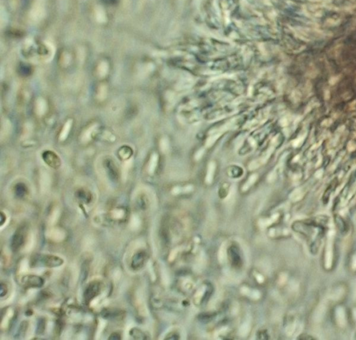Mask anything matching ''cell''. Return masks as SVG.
Instances as JSON below:
<instances>
[{
	"label": "cell",
	"instance_id": "cell-1",
	"mask_svg": "<svg viewBox=\"0 0 356 340\" xmlns=\"http://www.w3.org/2000/svg\"><path fill=\"white\" fill-rule=\"evenodd\" d=\"M27 231L24 226L19 227L15 232L11 239V248L13 251H17L23 246L26 239Z\"/></svg>",
	"mask_w": 356,
	"mask_h": 340
},
{
	"label": "cell",
	"instance_id": "cell-2",
	"mask_svg": "<svg viewBox=\"0 0 356 340\" xmlns=\"http://www.w3.org/2000/svg\"><path fill=\"white\" fill-rule=\"evenodd\" d=\"M39 263L49 268H54V267L61 266L63 264V260L58 256L43 255L42 256H39Z\"/></svg>",
	"mask_w": 356,
	"mask_h": 340
},
{
	"label": "cell",
	"instance_id": "cell-3",
	"mask_svg": "<svg viewBox=\"0 0 356 340\" xmlns=\"http://www.w3.org/2000/svg\"><path fill=\"white\" fill-rule=\"evenodd\" d=\"M22 282L24 285L28 288H40L44 284V280L41 277L35 275L24 276Z\"/></svg>",
	"mask_w": 356,
	"mask_h": 340
},
{
	"label": "cell",
	"instance_id": "cell-4",
	"mask_svg": "<svg viewBox=\"0 0 356 340\" xmlns=\"http://www.w3.org/2000/svg\"><path fill=\"white\" fill-rule=\"evenodd\" d=\"M229 259L232 264V266L235 268H239L242 264V259H241V254L239 249L236 246H231L228 248V251Z\"/></svg>",
	"mask_w": 356,
	"mask_h": 340
},
{
	"label": "cell",
	"instance_id": "cell-5",
	"mask_svg": "<svg viewBox=\"0 0 356 340\" xmlns=\"http://www.w3.org/2000/svg\"><path fill=\"white\" fill-rule=\"evenodd\" d=\"M100 292V285L98 282H93L89 284L84 294V298L86 302H90Z\"/></svg>",
	"mask_w": 356,
	"mask_h": 340
},
{
	"label": "cell",
	"instance_id": "cell-6",
	"mask_svg": "<svg viewBox=\"0 0 356 340\" xmlns=\"http://www.w3.org/2000/svg\"><path fill=\"white\" fill-rule=\"evenodd\" d=\"M147 259V254L144 251H138L134 255L131 259V266L135 270L140 269L145 264Z\"/></svg>",
	"mask_w": 356,
	"mask_h": 340
},
{
	"label": "cell",
	"instance_id": "cell-7",
	"mask_svg": "<svg viewBox=\"0 0 356 340\" xmlns=\"http://www.w3.org/2000/svg\"><path fill=\"white\" fill-rule=\"evenodd\" d=\"M130 335L133 338L136 339H147V337L144 332H142L141 330L138 328H133L131 330Z\"/></svg>",
	"mask_w": 356,
	"mask_h": 340
},
{
	"label": "cell",
	"instance_id": "cell-8",
	"mask_svg": "<svg viewBox=\"0 0 356 340\" xmlns=\"http://www.w3.org/2000/svg\"><path fill=\"white\" fill-rule=\"evenodd\" d=\"M215 163L214 162H211L208 166V171H207V182L211 181L213 178L214 173L215 171Z\"/></svg>",
	"mask_w": 356,
	"mask_h": 340
},
{
	"label": "cell",
	"instance_id": "cell-9",
	"mask_svg": "<svg viewBox=\"0 0 356 340\" xmlns=\"http://www.w3.org/2000/svg\"><path fill=\"white\" fill-rule=\"evenodd\" d=\"M161 147L164 152H166L169 150V142L167 139H163L161 143Z\"/></svg>",
	"mask_w": 356,
	"mask_h": 340
},
{
	"label": "cell",
	"instance_id": "cell-10",
	"mask_svg": "<svg viewBox=\"0 0 356 340\" xmlns=\"http://www.w3.org/2000/svg\"><path fill=\"white\" fill-rule=\"evenodd\" d=\"M341 20H335L333 19H331L329 18L325 22V24H327V25H329V26H335V25H337V24H339L340 23Z\"/></svg>",
	"mask_w": 356,
	"mask_h": 340
},
{
	"label": "cell",
	"instance_id": "cell-11",
	"mask_svg": "<svg viewBox=\"0 0 356 340\" xmlns=\"http://www.w3.org/2000/svg\"><path fill=\"white\" fill-rule=\"evenodd\" d=\"M7 291H8V289H7L6 285L4 283H2L1 286H0V294H1V297L4 296L5 295L7 294Z\"/></svg>",
	"mask_w": 356,
	"mask_h": 340
},
{
	"label": "cell",
	"instance_id": "cell-12",
	"mask_svg": "<svg viewBox=\"0 0 356 340\" xmlns=\"http://www.w3.org/2000/svg\"><path fill=\"white\" fill-rule=\"evenodd\" d=\"M321 8H322V6H321V5L319 4H312V5H310L309 6V9L310 11H318Z\"/></svg>",
	"mask_w": 356,
	"mask_h": 340
},
{
	"label": "cell",
	"instance_id": "cell-13",
	"mask_svg": "<svg viewBox=\"0 0 356 340\" xmlns=\"http://www.w3.org/2000/svg\"><path fill=\"white\" fill-rule=\"evenodd\" d=\"M120 338H121V337H120V335H119L118 333H116V332H114V333L111 335V336L109 337V339L114 340V339H120Z\"/></svg>",
	"mask_w": 356,
	"mask_h": 340
},
{
	"label": "cell",
	"instance_id": "cell-14",
	"mask_svg": "<svg viewBox=\"0 0 356 340\" xmlns=\"http://www.w3.org/2000/svg\"><path fill=\"white\" fill-rule=\"evenodd\" d=\"M203 152H204L203 150H199L198 152H197V153H196V159H200L202 157V156L203 155Z\"/></svg>",
	"mask_w": 356,
	"mask_h": 340
},
{
	"label": "cell",
	"instance_id": "cell-15",
	"mask_svg": "<svg viewBox=\"0 0 356 340\" xmlns=\"http://www.w3.org/2000/svg\"><path fill=\"white\" fill-rule=\"evenodd\" d=\"M0 219H1V221H0V222H1V226H2L4 225V222H6V216H5V215L2 213V212L1 213V217H0Z\"/></svg>",
	"mask_w": 356,
	"mask_h": 340
},
{
	"label": "cell",
	"instance_id": "cell-16",
	"mask_svg": "<svg viewBox=\"0 0 356 340\" xmlns=\"http://www.w3.org/2000/svg\"><path fill=\"white\" fill-rule=\"evenodd\" d=\"M322 15H323L322 12L321 11H319V10H318V11H315V14H314V16L316 17H321L322 16Z\"/></svg>",
	"mask_w": 356,
	"mask_h": 340
}]
</instances>
